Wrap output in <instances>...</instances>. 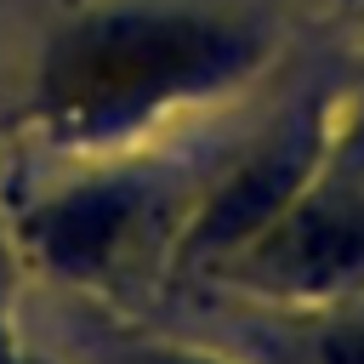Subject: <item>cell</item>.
Here are the masks:
<instances>
[{"instance_id":"6da1fadb","label":"cell","mask_w":364,"mask_h":364,"mask_svg":"<svg viewBox=\"0 0 364 364\" xmlns=\"http://www.w3.org/2000/svg\"><path fill=\"white\" fill-rule=\"evenodd\" d=\"M245 57L250 40H239L222 23L159 11L91 17L57 40L46 63V108L74 131H102L176 91H199L233 74Z\"/></svg>"},{"instance_id":"7a4b0ae2","label":"cell","mask_w":364,"mask_h":364,"mask_svg":"<svg viewBox=\"0 0 364 364\" xmlns=\"http://www.w3.org/2000/svg\"><path fill=\"white\" fill-rule=\"evenodd\" d=\"M358 267H364V199H313L290 210L250 256V279L284 290H324Z\"/></svg>"},{"instance_id":"3957f363","label":"cell","mask_w":364,"mask_h":364,"mask_svg":"<svg viewBox=\"0 0 364 364\" xmlns=\"http://www.w3.org/2000/svg\"><path fill=\"white\" fill-rule=\"evenodd\" d=\"M307 364H364V313L324 324L307 347Z\"/></svg>"},{"instance_id":"277c9868","label":"cell","mask_w":364,"mask_h":364,"mask_svg":"<svg viewBox=\"0 0 364 364\" xmlns=\"http://www.w3.org/2000/svg\"><path fill=\"white\" fill-rule=\"evenodd\" d=\"M148 364H193V358H148Z\"/></svg>"}]
</instances>
